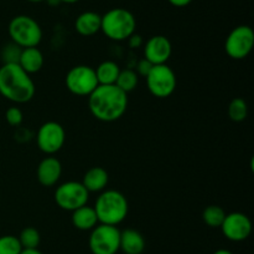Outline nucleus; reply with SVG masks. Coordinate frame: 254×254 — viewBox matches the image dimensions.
<instances>
[{"instance_id": "obj_26", "label": "nucleus", "mask_w": 254, "mask_h": 254, "mask_svg": "<svg viewBox=\"0 0 254 254\" xmlns=\"http://www.w3.org/2000/svg\"><path fill=\"white\" fill-rule=\"evenodd\" d=\"M21 47L17 46L14 42L5 45L1 50V59L4 64H17L19 62L20 54H21Z\"/></svg>"}, {"instance_id": "obj_20", "label": "nucleus", "mask_w": 254, "mask_h": 254, "mask_svg": "<svg viewBox=\"0 0 254 254\" xmlns=\"http://www.w3.org/2000/svg\"><path fill=\"white\" fill-rule=\"evenodd\" d=\"M121 70L122 69L116 61H112V60L102 61L94 69L97 80H98V85H116Z\"/></svg>"}, {"instance_id": "obj_16", "label": "nucleus", "mask_w": 254, "mask_h": 254, "mask_svg": "<svg viewBox=\"0 0 254 254\" xmlns=\"http://www.w3.org/2000/svg\"><path fill=\"white\" fill-rule=\"evenodd\" d=\"M145 249V239L140 232L135 229H124L121 231L119 251L124 254H141Z\"/></svg>"}, {"instance_id": "obj_13", "label": "nucleus", "mask_w": 254, "mask_h": 254, "mask_svg": "<svg viewBox=\"0 0 254 254\" xmlns=\"http://www.w3.org/2000/svg\"><path fill=\"white\" fill-rule=\"evenodd\" d=\"M143 46L144 59L150 61L153 65L166 64L173 54L171 41L164 35H154L149 37Z\"/></svg>"}, {"instance_id": "obj_8", "label": "nucleus", "mask_w": 254, "mask_h": 254, "mask_svg": "<svg viewBox=\"0 0 254 254\" xmlns=\"http://www.w3.org/2000/svg\"><path fill=\"white\" fill-rule=\"evenodd\" d=\"M64 84L67 90L76 96H89L98 86L96 71L88 65H76L68 70Z\"/></svg>"}, {"instance_id": "obj_18", "label": "nucleus", "mask_w": 254, "mask_h": 254, "mask_svg": "<svg viewBox=\"0 0 254 254\" xmlns=\"http://www.w3.org/2000/svg\"><path fill=\"white\" fill-rule=\"evenodd\" d=\"M44 62V54H42L39 47H25V49L21 50L17 64L21 66L24 71H26L29 75H32L36 74L42 69Z\"/></svg>"}, {"instance_id": "obj_5", "label": "nucleus", "mask_w": 254, "mask_h": 254, "mask_svg": "<svg viewBox=\"0 0 254 254\" xmlns=\"http://www.w3.org/2000/svg\"><path fill=\"white\" fill-rule=\"evenodd\" d=\"M9 36L11 42L21 49L37 47L42 40V29L39 22L29 15H16L9 22Z\"/></svg>"}, {"instance_id": "obj_2", "label": "nucleus", "mask_w": 254, "mask_h": 254, "mask_svg": "<svg viewBox=\"0 0 254 254\" xmlns=\"http://www.w3.org/2000/svg\"><path fill=\"white\" fill-rule=\"evenodd\" d=\"M36 92L34 80L19 64H2L0 67V95L14 104L31 101Z\"/></svg>"}, {"instance_id": "obj_25", "label": "nucleus", "mask_w": 254, "mask_h": 254, "mask_svg": "<svg viewBox=\"0 0 254 254\" xmlns=\"http://www.w3.org/2000/svg\"><path fill=\"white\" fill-rule=\"evenodd\" d=\"M22 251L19 238L11 234L0 237V254H20Z\"/></svg>"}, {"instance_id": "obj_32", "label": "nucleus", "mask_w": 254, "mask_h": 254, "mask_svg": "<svg viewBox=\"0 0 254 254\" xmlns=\"http://www.w3.org/2000/svg\"><path fill=\"white\" fill-rule=\"evenodd\" d=\"M213 254H233V253L231 251H228V249H218V251H216Z\"/></svg>"}, {"instance_id": "obj_10", "label": "nucleus", "mask_w": 254, "mask_h": 254, "mask_svg": "<svg viewBox=\"0 0 254 254\" xmlns=\"http://www.w3.org/2000/svg\"><path fill=\"white\" fill-rule=\"evenodd\" d=\"M254 31L248 25L236 26L225 41L226 54L233 60H243L252 52Z\"/></svg>"}, {"instance_id": "obj_1", "label": "nucleus", "mask_w": 254, "mask_h": 254, "mask_svg": "<svg viewBox=\"0 0 254 254\" xmlns=\"http://www.w3.org/2000/svg\"><path fill=\"white\" fill-rule=\"evenodd\" d=\"M92 116L102 122H114L122 119L128 107V94L117 85H98L88 96Z\"/></svg>"}, {"instance_id": "obj_23", "label": "nucleus", "mask_w": 254, "mask_h": 254, "mask_svg": "<svg viewBox=\"0 0 254 254\" xmlns=\"http://www.w3.org/2000/svg\"><path fill=\"white\" fill-rule=\"evenodd\" d=\"M228 116L233 122H242L248 116V105L241 97H236L228 105Z\"/></svg>"}, {"instance_id": "obj_12", "label": "nucleus", "mask_w": 254, "mask_h": 254, "mask_svg": "<svg viewBox=\"0 0 254 254\" xmlns=\"http://www.w3.org/2000/svg\"><path fill=\"white\" fill-rule=\"evenodd\" d=\"M220 228L228 241L243 242L252 233V222L247 214L242 212H232L226 214Z\"/></svg>"}, {"instance_id": "obj_14", "label": "nucleus", "mask_w": 254, "mask_h": 254, "mask_svg": "<svg viewBox=\"0 0 254 254\" xmlns=\"http://www.w3.org/2000/svg\"><path fill=\"white\" fill-rule=\"evenodd\" d=\"M62 174V164L56 157L47 156L39 163L36 169L37 181L44 187H52L60 181Z\"/></svg>"}, {"instance_id": "obj_34", "label": "nucleus", "mask_w": 254, "mask_h": 254, "mask_svg": "<svg viewBox=\"0 0 254 254\" xmlns=\"http://www.w3.org/2000/svg\"><path fill=\"white\" fill-rule=\"evenodd\" d=\"M30 2H42V1H49V0H26Z\"/></svg>"}, {"instance_id": "obj_6", "label": "nucleus", "mask_w": 254, "mask_h": 254, "mask_svg": "<svg viewBox=\"0 0 254 254\" xmlns=\"http://www.w3.org/2000/svg\"><path fill=\"white\" fill-rule=\"evenodd\" d=\"M119 242L121 231L118 227L98 223L89 234L88 247L92 254H117Z\"/></svg>"}, {"instance_id": "obj_3", "label": "nucleus", "mask_w": 254, "mask_h": 254, "mask_svg": "<svg viewBox=\"0 0 254 254\" xmlns=\"http://www.w3.org/2000/svg\"><path fill=\"white\" fill-rule=\"evenodd\" d=\"M93 208L98 223L117 227L128 216L129 203L122 192L116 189H104L97 197Z\"/></svg>"}, {"instance_id": "obj_29", "label": "nucleus", "mask_w": 254, "mask_h": 254, "mask_svg": "<svg viewBox=\"0 0 254 254\" xmlns=\"http://www.w3.org/2000/svg\"><path fill=\"white\" fill-rule=\"evenodd\" d=\"M128 44L131 49H139V47H141L144 45V40L143 37H141V35L134 32V34L128 39Z\"/></svg>"}, {"instance_id": "obj_19", "label": "nucleus", "mask_w": 254, "mask_h": 254, "mask_svg": "<svg viewBox=\"0 0 254 254\" xmlns=\"http://www.w3.org/2000/svg\"><path fill=\"white\" fill-rule=\"evenodd\" d=\"M71 222L78 231H92L98 224V218L93 207L84 204L72 212Z\"/></svg>"}, {"instance_id": "obj_4", "label": "nucleus", "mask_w": 254, "mask_h": 254, "mask_svg": "<svg viewBox=\"0 0 254 254\" xmlns=\"http://www.w3.org/2000/svg\"><path fill=\"white\" fill-rule=\"evenodd\" d=\"M135 16L124 7H114L102 15L101 31L113 41H126L135 32Z\"/></svg>"}, {"instance_id": "obj_22", "label": "nucleus", "mask_w": 254, "mask_h": 254, "mask_svg": "<svg viewBox=\"0 0 254 254\" xmlns=\"http://www.w3.org/2000/svg\"><path fill=\"white\" fill-rule=\"evenodd\" d=\"M226 212L222 207L216 206V204H211V206L206 207L202 212V219L205 224H207L211 228H220L222 224L223 219L226 217Z\"/></svg>"}, {"instance_id": "obj_17", "label": "nucleus", "mask_w": 254, "mask_h": 254, "mask_svg": "<svg viewBox=\"0 0 254 254\" xmlns=\"http://www.w3.org/2000/svg\"><path fill=\"white\" fill-rule=\"evenodd\" d=\"M108 172L103 167H92L82 178V184L89 193H101L108 186Z\"/></svg>"}, {"instance_id": "obj_31", "label": "nucleus", "mask_w": 254, "mask_h": 254, "mask_svg": "<svg viewBox=\"0 0 254 254\" xmlns=\"http://www.w3.org/2000/svg\"><path fill=\"white\" fill-rule=\"evenodd\" d=\"M20 254H44V253L40 252L37 248H35V249H22Z\"/></svg>"}, {"instance_id": "obj_24", "label": "nucleus", "mask_w": 254, "mask_h": 254, "mask_svg": "<svg viewBox=\"0 0 254 254\" xmlns=\"http://www.w3.org/2000/svg\"><path fill=\"white\" fill-rule=\"evenodd\" d=\"M17 238L21 243L22 249H35L40 246V242H41V236L34 227H26L22 229Z\"/></svg>"}, {"instance_id": "obj_21", "label": "nucleus", "mask_w": 254, "mask_h": 254, "mask_svg": "<svg viewBox=\"0 0 254 254\" xmlns=\"http://www.w3.org/2000/svg\"><path fill=\"white\" fill-rule=\"evenodd\" d=\"M139 84V75L136 74L135 70L131 69H124L121 70L118 75V79H117L116 85L124 91L126 94H129L133 90L136 89Z\"/></svg>"}, {"instance_id": "obj_9", "label": "nucleus", "mask_w": 254, "mask_h": 254, "mask_svg": "<svg viewBox=\"0 0 254 254\" xmlns=\"http://www.w3.org/2000/svg\"><path fill=\"white\" fill-rule=\"evenodd\" d=\"M54 197L60 208L67 212H73L74 209L87 204L89 192L82 184V182L67 181L56 187Z\"/></svg>"}, {"instance_id": "obj_30", "label": "nucleus", "mask_w": 254, "mask_h": 254, "mask_svg": "<svg viewBox=\"0 0 254 254\" xmlns=\"http://www.w3.org/2000/svg\"><path fill=\"white\" fill-rule=\"evenodd\" d=\"M168 1L176 7H184V6H188L192 0H168Z\"/></svg>"}, {"instance_id": "obj_7", "label": "nucleus", "mask_w": 254, "mask_h": 254, "mask_svg": "<svg viewBox=\"0 0 254 254\" xmlns=\"http://www.w3.org/2000/svg\"><path fill=\"white\" fill-rule=\"evenodd\" d=\"M145 79L149 92L158 99L171 96L178 85L175 72L168 64L154 65Z\"/></svg>"}, {"instance_id": "obj_33", "label": "nucleus", "mask_w": 254, "mask_h": 254, "mask_svg": "<svg viewBox=\"0 0 254 254\" xmlns=\"http://www.w3.org/2000/svg\"><path fill=\"white\" fill-rule=\"evenodd\" d=\"M59 2H66V4H74V2L79 1V0H57Z\"/></svg>"}, {"instance_id": "obj_11", "label": "nucleus", "mask_w": 254, "mask_h": 254, "mask_svg": "<svg viewBox=\"0 0 254 254\" xmlns=\"http://www.w3.org/2000/svg\"><path fill=\"white\" fill-rule=\"evenodd\" d=\"M37 147L47 156L57 153L66 142V131L61 124L47 121L40 126L36 133Z\"/></svg>"}, {"instance_id": "obj_28", "label": "nucleus", "mask_w": 254, "mask_h": 254, "mask_svg": "<svg viewBox=\"0 0 254 254\" xmlns=\"http://www.w3.org/2000/svg\"><path fill=\"white\" fill-rule=\"evenodd\" d=\"M154 65L151 64L150 61H148L146 59H141L140 61L138 62V65H136V74L139 75V76H143V77H146V75L150 72L151 67H153Z\"/></svg>"}, {"instance_id": "obj_27", "label": "nucleus", "mask_w": 254, "mask_h": 254, "mask_svg": "<svg viewBox=\"0 0 254 254\" xmlns=\"http://www.w3.org/2000/svg\"><path fill=\"white\" fill-rule=\"evenodd\" d=\"M5 119L6 122L12 127H19L22 124V120H24V114H22L21 110L16 106L9 107L5 112Z\"/></svg>"}, {"instance_id": "obj_15", "label": "nucleus", "mask_w": 254, "mask_h": 254, "mask_svg": "<svg viewBox=\"0 0 254 254\" xmlns=\"http://www.w3.org/2000/svg\"><path fill=\"white\" fill-rule=\"evenodd\" d=\"M102 15L96 11H84L76 17L74 29L82 36H93L101 31Z\"/></svg>"}]
</instances>
